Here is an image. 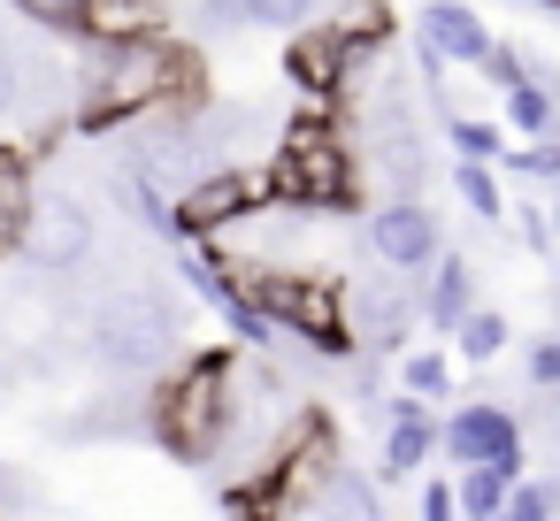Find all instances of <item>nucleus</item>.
<instances>
[{"label":"nucleus","instance_id":"nucleus-1","mask_svg":"<svg viewBox=\"0 0 560 521\" xmlns=\"http://www.w3.org/2000/svg\"><path fill=\"white\" fill-rule=\"evenodd\" d=\"M162 108H192V62L162 32L93 39V70L78 78V131H116Z\"/></svg>","mask_w":560,"mask_h":521},{"label":"nucleus","instance_id":"nucleus-2","mask_svg":"<svg viewBox=\"0 0 560 521\" xmlns=\"http://www.w3.org/2000/svg\"><path fill=\"white\" fill-rule=\"evenodd\" d=\"M85 360H101L116 383H154V368L185 360V307L162 284H116L85 315Z\"/></svg>","mask_w":560,"mask_h":521},{"label":"nucleus","instance_id":"nucleus-3","mask_svg":"<svg viewBox=\"0 0 560 521\" xmlns=\"http://www.w3.org/2000/svg\"><path fill=\"white\" fill-rule=\"evenodd\" d=\"M231 422H238V353H185L154 383V437L177 460L208 467L223 452Z\"/></svg>","mask_w":560,"mask_h":521},{"label":"nucleus","instance_id":"nucleus-4","mask_svg":"<svg viewBox=\"0 0 560 521\" xmlns=\"http://www.w3.org/2000/svg\"><path fill=\"white\" fill-rule=\"evenodd\" d=\"M269 200H284V208H300V215H338V208H353L361 200V146L323 116V108H307L284 139H277V154H269Z\"/></svg>","mask_w":560,"mask_h":521},{"label":"nucleus","instance_id":"nucleus-5","mask_svg":"<svg viewBox=\"0 0 560 521\" xmlns=\"http://www.w3.org/2000/svg\"><path fill=\"white\" fill-rule=\"evenodd\" d=\"M254 208H269V177L254 162H223L208 177H192L177 200H170V246H215L231 238Z\"/></svg>","mask_w":560,"mask_h":521},{"label":"nucleus","instance_id":"nucleus-6","mask_svg":"<svg viewBox=\"0 0 560 521\" xmlns=\"http://www.w3.org/2000/svg\"><path fill=\"white\" fill-rule=\"evenodd\" d=\"M376 55H384V47H369V39H353L338 16H323V24H300V32H292L284 70H292V85H300L315 108H330V100L353 93V78H361Z\"/></svg>","mask_w":560,"mask_h":521},{"label":"nucleus","instance_id":"nucleus-7","mask_svg":"<svg viewBox=\"0 0 560 521\" xmlns=\"http://www.w3.org/2000/svg\"><path fill=\"white\" fill-rule=\"evenodd\" d=\"M346 330L361 353H407V338L422 330L415 276H346Z\"/></svg>","mask_w":560,"mask_h":521},{"label":"nucleus","instance_id":"nucleus-8","mask_svg":"<svg viewBox=\"0 0 560 521\" xmlns=\"http://www.w3.org/2000/svg\"><path fill=\"white\" fill-rule=\"evenodd\" d=\"M93 246H101V223H93V208L78 200V192H39L32 200V223H24V261L39 269V276H70V269H85L93 261Z\"/></svg>","mask_w":560,"mask_h":521},{"label":"nucleus","instance_id":"nucleus-9","mask_svg":"<svg viewBox=\"0 0 560 521\" xmlns=\"http://www.w3.org/2000/svg\"><path fill=\"white\" fill-rule=\"evenodd\" d=\"M438 452H445V467H522V460H529L522 422H514L499 399H460V406L438 422Z\"/></svg>","mask_w":560,"mask_h":521},{"label":"nucleus","instance_id":"nucleus-10","mask_svg":"<svg viewBox=\"0 0 560 521\" xmlns=\"http://www.w3.org/2000/svg\"><path fill=\"white\" fill-rule=\"evenodd\" d=\"M369 253L392 269V276H422L438 253H445V230H438V208L430 200H384L369 223H361Z\"/></svg>","mask_w":560,"mask_h":521},{"label":"nucleus","instance_id":"nucleus-11","mask_svg":"<svg viewBox=\"0 0 560 521\" xmlns=\"http://www.w3.org/2000/svg\"><path fill=\"white\" fill-rule=\"evenodd\" d=\"M376 414H384V460H376V475H384V490H392V483L422 475V460L438 452V422H430V406H422L415 391L376 399Z\"/></svg>","mask_w":560,"mask_h":521},{"label":"nucleus","instance_id":"nucleus-12","mask_svg":"<svg viewBox=\"0 0 560 521\" xmlns=\"http://www.w3.org/2000/svg\"><path fill=\"white\" fill-rule=\"evenodd\" d=\"M491 24L468 9V0H422V55L430 62H460V70H483L491 55Z\"/></svg>","mask_w":560,"mask_h":521},{"label":"nucleus","instance_id":"nucleus-13","mask_svg":"<svg viewBox=\"0 0 560 521\" xmlns=\"http://www.w3.org/2000/svg\"><path fill=\"white\" fill-rule=\"evenodd\" d=\"M415 292H422V330L453 338V330H460V322L476 315V261L445 246V253H438V261L422 269V284H415Z\"/></svg>","mask_w":560,"mask_h":521},{"label":"nucleus","instance_id":"nucleus-14","mask_svg":"<svg viewBox=\"0 0 560 521\" xmlns=\"http://www.w3.org/2000/svg\"><path fill=\"white\" fill-rule=\"evenodd\" d=\"M32 162L16 154V146H0V261H9L16 246H24V223H32Z\"/></svg>","mask_w":560,"mask_h":521},{"label":"nucleus","instance_id":"nucleus-15","mask_svg":"<svg viewBox=\"0 0 560 521\" xmlns=\"http://www.w3.org/2000/svg\"><path fill=\"white\" fill-rule=\"evenodd\" d=\"M514 483H522V467H460V483H453L460 521H499L506 498H514Z\"/></svg>","mask_w":560,"mask_h":521},{"label":"nucleus","instance_id":"nucleus-16","mask_svg":"<svg viewBox=\"0 0 560 521\" xmlns=\"http://www.w3.org/2000/svg\"><path fill=\"white\" fill-rule=\"evenodd\" d=\"M453 192H460V208H468L476 223H491V230L506 223V192H499V177H491L483 162H460V169H453Z\"/></svg>","mask_w":560,"mask_h":521},{"label":"nucleus","instance_id":"nucleus-17","mask_svg":"<svg viewBox=\"0 0 560 521\" xmlns=\"http://www.w3.org/2000/svg\"><path fill=\"white\" fill-rule=\"evenodd\" d=\"M453 353L468 360V368H491L499 353H506V315H491V307H476L460 330H453Z\"/></svg>","mask_w":560,"mask_h":521},{"label":"nucleus","instance_id":"nucleus-18","mask_svg":"<svg viewBox=\"0 0 560 521\" xmlns=\"http://www.w3.org/2000/svg\"><path fill=\"white\" fill-rule=\"evenodd\" d=\"M499 100H506V123H514L522 139H552V123H560V108H552V100H545V93H537L529 78H522L514 93H499Z\"/></svg>","mask_w":560,"mask_h":521},{"label":"nucleus","instance_id":"nucleus-19","mask_svg":"<svg viewBox=\"0 0 560 521\" xmlns=\"http://www.w3.org/2000/svg\"><path fill=\"white\" fill-rule=\"evenodd\" d=\"M399 391H415V399H445V391H453V360H445L438 345L407 353V360H399Z\"/></svg>","mask_w":560,"mask_h":521},{"label":"nucleus","instance_id":"nucleus-20","mask_svg":"<svg viewBox=\"0 0 560 521\" xmlns=\"http://www.w3.org/2000/svg\"><path fill=\"white\" fill-rule=\"evenodd\" d=\"M445 139L460 146V162H506V139H499V123H476V116H445Z\"/></svg>","mask_w":560,"mask_h":521},{"label":"nucleus","instance_id":"nucleus-21","mask_svg":"<svg viewBox=\"0 0 560 521\" xmlns=\"http://www.w3.org/2000/svg\"><path fill=\"white\" fill-rule=\"evenodd\" d=\"M16 16H32L39 32H62V39H85V0H9Z\"/></svg>","mask_w":560,"mask_h":521},{"label":"nucleus","instance_id":"nucleus-22","mask_svg":"<svg viewBox=\"0 0 560 521\" xmlns=\"http://www.w3.org/2000/svg\"><path fill=\"white\" fill-rule=\"evenodd\" d=\"M315 9L323 0H246V32L261 24V32H300V24H315Z\"/></svg>","mask_w":560,"mask_h":521},{"label":"nucleus","instance_id":"nucleus-23","mask_svg":"<svg viewBox=\"0 0 560 521\" xmlns=\"http://www.w3.org/2000/svg\"><path fill=\"white\" fill-rule=\"evenodd\" d=\"M552 513H560V483H537V475H522L499 521H552Z\"/></svg>","mask_w":560,"mask_h":521},{"label":"nucleus","instance_id":"nucleus-24","mask_svg":"<svg viewBox=\"0 0 560 521\" xmlns=\"http://www.w3.org/2000/svg\"><path fill=\"white\" fill-rule=\"evenodd\" d=\"M522 376H529V391H560V330L529 338V353H522Z\"/></svg>","mask_w":560,"mask_h":521},{"label":"nucleus","instance_id":"nucleus-25","mask_svg":"<svg viewBox=\"0 0 560 521\" xmlns=\"http://www.w3.org/2000/svg\"><path fill=\"white\" fill-rule=\"evenodd\" d=\"M185 16H192L208 39H223V32H246V0H185Z\"/></svg>","mask_w":560,"mask_h":521},{"label":"nucleus","instance_id":"nucleus-26","mask_svg":"<svg viewBox=\"0 0 560 521\" xmlns=\"http://www.w3.org/2000/svg\"><path fill=\"white\" fill-rule=\"evenodd\" d=\"M506 169H514V177H545V185H560V139H529L522 154H506Z\"/></svg>","mask_w":560,"mask_h":521},{"label":"nucleus","instance_id":"nucleus-27","mask_svg":"<svg viewBox=\"0 0 560 521\" xmlns=\"http://www.w3.org/2000/svg\"><path fill=\"white\" fill-rule=\"evenodd\" d=\"M506 215H514V230H522V246H529V253H545V246H552V223H545V208H506Z\"/></svg>","mask_w":560,"mask_h":521},{"label":"nucleus","instance_id":"nucleus-28","mask_svg":"<svg viewBox=\"0 0 560 521\" xmlns=\"http://www.w3.org/2000/svg\"><path fill=\"white\" fill-rule=\"evenodd\" d=\"M422 521H460V506H453V483H445V475H430V483H422Z\"/></svg>","mask_w":560,"mask_h":521},{"label":"nucleus","instance_id":"nucleus-29","mask_svg":"<svg viewBox=\"0 0 560 521\" xmlns=\"http://www.w3.org/2000/svg\"><path fill=\"white\" fill-rule=\"evenodd\" d=\"M16 100H24V78H16V55H9V47H0V116H9Z\"/></svg>","mask_w":560,"mask_h":521},{"label":"nucleus","instance_id":"nucleus-30","mask_svg":"<svg viewBox=\"0 0 560 521\" xmlns=\"http://www.w3.org/2000/svg\"><path fill=\"white\" fill-rule=\"evenodd\" d=\"M545 223H552V238H560V192H552V208H545Z\"/></svg>","mask_w":560,"mask_h":521},{"label":"nucleus","instance_id":"nucleus-31","mask_svg":"<svg viewBox=\"0 0 560 521\" xmlns=\"http://www.w3.org/2000/svg\"><path fill=\"white\" fill-rule=\"evenodd\" d=\"M545 299H552V322H560V284H552V292H545Z\"/></svg>","mask_w":560,"mask_h":521},{"label":"nucleus","instance_id":"nucleus-32","mask_svg":"<svg viewBox=\"0 0 560 521\" xmlns=\"http://www.w3.org/2000/svg\"><path fill=\"white\" fill-rule=\"evenodd\" d=\"M552 460H560V429H552Z\"/></svg>","mask_w":560,"mask_h":521},{"label":"nucleus","instance_id":"nucleus-33","mask_svg":"<svg viewBox=\"0 0 560 521\" xmlns=\"http://www.w3.org/2000/svg\"><path fill=\"white\" fill-rule=\"evenodd\" d=\"M85 9H93V0H85Z\"/></svg>","mask_w":560,"mask_h":521}]
</instances>
